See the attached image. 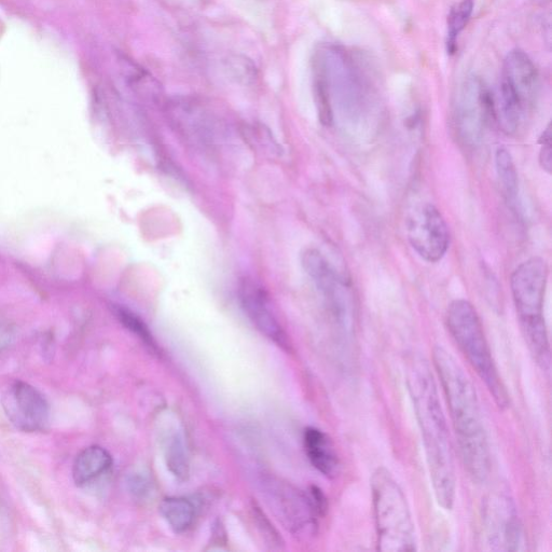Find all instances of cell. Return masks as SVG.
<instances>
[{"label":"cell","instance_id":"cell-1","mask_svg":"<svg viewBox=\"0 0 552 552\" xmlns=\"http://www.w3.org/2000/svg\"><path fill=\"white\" fill-rule=\"evenodd\" d=\"M407 385L422 434L427 465L438 504L450 510L455 499L453 449L431 368L414 357L407 369Z\"/></svg>","mask_w":552,"mask_h":552},{"label":"cell","instance_id":"cell-2","mask_svg":"<svg viewBox=\"0 0 552 552\" xmlns=\"http://www.w3.org/2000/svg\"><path fill=\"white\" fill-rule=\"evenodd\" d=\"M433 360L466 471L475 481H485L491 471V454L475 386L444 348L434 349Z\"/></svg>","mask_w":552,"mask_h":552},{"label":"cell","instance_id":"cell-3","mask_svg":"<svg viewBox=\"0 0 552 552\" xmlns=\"http://www.w3.org/2000/svg\"><path fill=\"white\" fill-rule=\"evenodd\" d=\"M548 265L542 257H532L514 271L510 287L524 338L538 365L550 369V345L544 317Z\"/></svg>","mask_w":552,"mask_h":552},{"label":"cell","instance_id":"cell-4","mask_svg":"<svg viewBox=\"0 0 552 552\" xmlns=\"http://www.w3.org/2000/svg\"><path fill=\"white\" fill-rule=\"evenodd\" d=\"M449 333L469 364L477 372L500 409L509 406V395L486 338L480 317L471 302L459 299L450 303L446 314Z\"/></svg>","mask_w":552,"mask_h":552},{"label":"cell","instance_id":"cell-5","mask_svg":"<svg viewBox=\"0 0 552 552\" xmlns=\"http://www.w3.org/2000/svg\"><path fill=\"white\" fill-rule=\"evenodd\" d=\"M372 506L377 533V548L384 552L417 550V535L406 496L384 467L371 477Z\"/></svg>","mask_w":552,"mask_h":552},{"label":"cell","instance_id":"cell-6","mask_svg":"<svg viewBox=\"0 0 552 552\" xmlns=\"http://www.w3.org/2000/svg\"><path fill=\"white\" fill-rule=\"evenodd\" d=\"M490 116L493 117L492 94L480 80L468 79L454 106V128L459 140L465 146L478 145L485 135Z\"/></svg>","mask_w":552,"mask_h":552},{"label":"cell","instance_id":"cell-7","mask_svg":"<svg viewBox=\"0 0 552 552\" xmlns=\"http://www.w3.org/2000/svg\"><path fill=\"white\" fill-rule=\"evenodd\" d=\"M482 536L491 550L520 549L522 527L516 505L509 495L496 492L488 496L482 508Z\"/></svg>","mask_w":552,"mask_h":552},{"label":"cell","instance_id":"cell-8","mask_svg":"<svg viewBox=\"0 0 552 552\" xmlns=\"http://www.w3.org/2000/svg\"><path fill=\"white\" fill-rule=\"evenodd\" d=\"M407 237L413 250L431 264L443 259L448 252V225L443 214L432 203H424L410 214Z\"/></svg>","mask_w":552,"mask_h":552},{"label":"cell","instance_id":"cell-9","mask_svg":"<svg viewBox=\"0 0 552 552\" xmlns=\"http://www.w3.org/2000/svg\"><path fill=\"white\" fill-rule=\"evenodd\" d=\"M2 403L8 419L17 429L26 433L46 429L50 418L49 404L45 396L29 383H12Z\"/></svg>","mask_w":552,"mask_h":552},{"label":"cell","instance_id":"cell-10","mask_svg":"<svg viewBox=\"0 0 552 552\" xmlns=\"http://www.w3.org/2000/svg\"><path fill=\"white\" fill-rule=\"evenodd\" d=\"M239 299L248 319L260 333L279 347L288 350L287 336L275 315L265 289L254 280L245 278L239 284Z\"/></svg>","mask_w":552,"mask_h":552},{"label":"cell","instance_id":"cell-11","mask_svg":"<svg viewBox=\"0 0 552 552\" xmlns=\"http://www.w3.org/2000/svg\"><path fill=\"white\" fill-rule=\"evenodd\" d=\"M271 502L275 504L276 509L287 528L293 533L303 536L314 535L319 513L309 495L295 489L292 486L282 485V483L272 482Z\"/></svg>","mask_w":552,"mask_h":552},{"label":"cell","instance_id":"cell-12","mask_svg":"<svg viewBox=\"0 0 552 552\" xmlns=\"http://www.w3.org/2000/svg\"><path fill=\"white\" fill-rule=\"evenodd\" d=\"M302 266L313 283L325 297L339 319H347L349 312V286L328 260L316 250H308L302 256Z\"/></svg>","mask_w":552,"mask_h":552},{"label":"cell","instance_id":"cell-13","mask_svg":"<svg viewBox=\"0 0 552 552\" xmlns=\"http://www.w3.org/2000/svg\"><path fill=\"white\" fill-rule=\"evenodd\" d=\"M500 87L512 94L526 112L533 105L540 88V76L527 53L519 49L508 53Z\"/></svg>","mask_w":552,"mask_h":552},{"label":"cell","instance_id":"cell-14","mask_svg":"<svg viewBox=\"0 0 552 552\" xmlns=\"http://www.w3.org/2000/svg\"><path fill=\"white\" fill-rule=\"evenodd\" d=\"M305 448L311 464L327 478H335L340 461L333 440L319 429L309 427L305 433Z\"/></svg>","mask_w":552,"mask_h":552},{"label":"cell","instance_id":"cell-15","mask_svg":"<svg viewBox=\"0 0 552 552\" xmlns=\"http://www.w3.org/2000/svg\"><path fill=\"white\" fill-rule=\"evenodd\" d=\"M113 465L112 455L104 448L92 446L78 454L73 467V477L78 487L88 486L89 483L104 475Z\"/></svg>","mask_w":552,"mask_h":552},{"label":"cell","instance_id":"cell-16","mask_svg":"<svg viewBox=\"0 0 552 552\" xmlns=\"http://www.w3.org/2000/svg\"><path fill=\"white\" fill-rule=\"evenodd\" d=\"M495 167L504 197L510 207L516 209L519 192L518 173L512 154L507 148L500 147L496 150Z\"/></svg>","mask_w":552,"mask_h":552},{"label":"cell","instance_id":"cell-17","mask_svg":"<svg viewBox=\"0 0 552 552\" xmlns=\"http://www.w3.org/2000/svg\"><path fill=\"white\" fill-rule=\"evenodd\" d=\"M160 513L171 529L176 533H184L196 518V507L184 498H169L160 504Z\"/></svg>","mask_w":552,"mask_h":552},{"label":"cell","instance_id":"cell-18","mask_svg":"<svg viewBox=\"0 0 552 552\" xmlns=\"http://www.w3.org/2000/svg\"><path fill=\"white\" fill-rule=\"evenodd\" d=\"M164 451L165 460H167L172 475L179 481L187 480L190 474V464L183 436L179 433L170 436Z\"/></svg>","mask_w":552,"mask_h":552},{"label":"cell","instance_id":"cell-19","mask_svg":"<svg viewBox=\"0 0 552 552\" xmlns=\"http://www.w3.org/2000/svg\"><path fill=\"white\" fill-rule=\"evenodd\" d=\"M473 9L474 0H461L459 4L451 9L448 17L447 48L449 53L455 51L457 39L465 29L468 21L471 20Z\"/></svg>","mask_w":552,"mask_h":552},{"label":"cell","instance_id":"cell-20","mask_svg":"<svg viewBox=\"0 0 552 552\" xmlns=\"http://www.w3.org/2000/svg\"><path fill=\"white\" fill-rule=\"evenodd\" d=\"M116 314L124 327H127L131 333L140 339L151 353L159 354L160 351L153 335L150 334L148 327L140 317L123 308L116 309Z\"/></svg>","mask_w":552,"mask_h":552},{"label":"cell","instance_id":"cell-21","mask_svg":"<svg viewBox=\"0 0 552 552\" xmlns=\"http://www.w3.org/2000/svg\"><path fill=\"white\" fill-rule=\"evenodd\" d=\"M253 520L259 534L264 537L266 545L271 548H281L283 541L278 531H276L269 519L266 517L265 513H262V510L259 506L254 504L252 506Z\"/></svg>","mask_w":552,"mask_h":552},{"label":"cell","instance_id":"cell-22","mask_svg":"<svg viewBox=\"0 0 552 552\" xmlns=\"http://www.w3.org/2000/svg\"><path fill=\"white\" fill-rule=\"evenodd\" d=\"M538 143L542 146L541 153H540V163L543 170H545L547 173H551V167H552V148H551V126L547 127V129L543 132V134L540 137V140H538Z\"/></svg>","mask_w":552,"mask_h":552},{"label":"cell","instance_id":"cell-23","mask_svg":"<svg viewBox=\"0 0 552 552\" xmlns=\"http://www.w3.org/2000/svg\"><path fill=\"white\" fill-rule=\"evenodd\" d=\"M128 483L131 493L136 498L145 499L150 494V491L153 490L150 480L142 474L133 475Z\"/></svg>","mask_w":552,"mask_h":552}]
</instances>
